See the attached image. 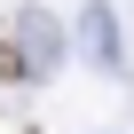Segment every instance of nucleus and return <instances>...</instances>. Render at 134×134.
Wrapping results in <instances>:
<instances>
[{
	"label": "nucleus",
	"instance_id": "1",
	"mask_svg": "<svg viewBox=\"0 0 134 134\" xmlns=\"http://www.w3.org/2000/svg\"><path fill=\"white\" fill-rule=\"evenodd\" d=\"M16 71H24V47H16L8 32H0V79H16Z\"/></svg>",
	"mask_w": 134,
	"mask_h": 134
}]
</instances>
